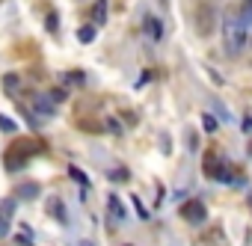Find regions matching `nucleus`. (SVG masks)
<instances>
[{"mask_svg": "<svg viewBox=\"0 0 252 246\" xmlns=\"http://www.w3.org/2000/svg\"><path fill=\"white\" fill-rule=\"evenodd\" d=\"M223 39H226V54L229 57H237L243 48H246V27L240 24V18L237 15H229L226 21H223Z\"/></svg>", "mask_w": 252, "mask_h": 246, "instance_id": "1", "label": "nucleus"}, {"mask_svg": "<svg viewBox=\"0 0 252 246\" xmlns=\"http://www.w3.org/2000/svg\"><path fill=\"white\" fill-rule=\"evenodd\" d=\"M213 24H217V9H213V3H199L196 6V30H199V36H211Z\"/></svg>", "mask_w": 252, "mask_h": 246, "instance_id": "2", "label": "nucleus"}, {"mask_svg": "<svg viewBox=\"0 0 252 246\" xmlns=\"http://www.w3.org/2000/svg\"><path fill=\"white\" fill-rule=\"evenodd\" d=\"M181 217H184L187 223L199 226V223H205V217H208V208H205L199 199H190V202H184V205H181Z\"/></svg>", "mask_w": 252, "mask_h": 246, "instance_id": "3", "label": "nucleus"}, {"mask_svg": "<svg viewBox=\"0 0 252 246\" xmlns=\"http://www.w3.org/2000/svg\"><path fill=\"white\" fill-rule=\"evenodd\" d=\"M39 151V143H36V139H15L12 143V149L6 151V154H12V157H21V160H30V154H36Z\"/></svg>", "mask_w": 252, "mask_h": 246, "instance_id": "4", "label": "nucleus"}, {"mask_svg": "<svg viewBox=\"0 0 252 246\" xmlns=\"http://www.w3.org/2000/svg\"><path fill=\"white\" fill-rule=\"evenodd\" d=\"M142 30H146V36L152 42H160L163 39V24L157 15H142Z\"/></svg>", "mask_w": 252, "mask_h": 246, "instance_id": "5", "label": "nucleus"}, {"mask_svg": "<svg viewBox=\"0 0 252 246\" xmlns=\"http://www.w3.org/2000/svg\"><path fill=\"white\" fill-rule=\"evenodd\" d=\"M33 110L39 113V116H45V119H51L54 113H57V104L48 98V95H42V92H36L33 95Z\"/></svg>", "mask_w": 252, "mask_h": 246, "instance_id": "6", "label": "nucleus"}, {"mask_svg": "<svg viewBox=\"0 0 252 246\" xmlns=\"http://www.w3.org/2000/svg\"><path fill=\"white\" fill-rule=\"evenodd\" d=\"M220 166H223V160L217 157V154H213V151H208L205 154V175H208V178H217V172H220Z\"/></svg>", "mask_w": 252, "mask_h": 246, "instance_id": "7", "label": "nucleus"}, {"mask_svg": "<svg viewBox=\"0 0 252 246\" xmlns=\"http://www.w3.org/2000/svg\"><path fill=\"white\" fill-rule=\"evenodd\" d=\"M107 12H110L107 0H95V6H92V21H95V27H101V24L107 21Z\"/></svg>", "mask_w": 252, "mask_h": 246, "instance_id": "8", "label": "nucleus"}, {"mask_svg": "<svg viewBox=\"0 0 252 246\" xmlns=\"http://www.w3.org/2000/svg\"><path fill=\"white\" fill-rule=\"evenodd\" d=\"M15 217V199H0V223H12Z\"/></svg>", "mask_w": 252, "mask_h": 246, "instance_id": "9", "label": "nucleus"}, {"mask_svg": "<svg viewBox=\"0 0 252 246\" xmlns=\"http://www.w3.org/2000/svg\"><path fill=\"white\" fill-rule=\"evenodd\" d=\"M107 205H110V217H113V220H125V208H122V202H119L116 193L107 196Z\"/></svg>", "mask_w": 252, "mask_h": 246, "instance_id": "10", "label": "nucleus"}, {"mask_svg": "<svg viewBox=\"0 0 252 246\" xmlns=\"http://www.w3.org/2000/svg\"><path fill=\"white\" fill-rule=\"evenodd\" d=\"M15 196H18V199H36V196H39V184H33V181H27V184H18Z\"/></svg>", "mask_w": 252, "mask_h": 246, "instance_id": "11", "label": "nucleus"}, {"mask_svg": "<svg viewBox=\"0 0 252 246\" xmlns=\"http://www.w3.org/2000/svg\"><path fill=\"white\" fill-rule=\"evenodd\" d=\"M59 80H62V86H83V83H86L83 72H65Z\"/></svg>", "mask_w": 252, "mask_h": 246, "instance_id": "12", "label": "nucleus"}, {"mask_svg": "<svg viewBox=\"0 0 252 246\" xmlns=\"http://www.w3.org/2000/svg\"><path fill=\"white\" fill-rule=\"evenodd\" d=\"M237 18H240V24H243V27H249V24H252V0H243V3H240Z\"/></svg>", "mask_w": 252, "mask_h": 246, "instance_id": "13", "label": "nucleus"}, {"mask_svg": "<svg viewBox=\"0 0 252 246\" xmlns=\"http://www.w3.org/2000/svg\"><path fill=\"white\" fill-rule=\"evenodd\" d=\"M95 39V24H83L80 30H78V42H83V45H89Z\"/></svg>", "mask_w": 252, "mask_h": 246, "instance_id": "14", "label": "nucleus"}, {"mask_svg": "<svg viewBox=\"0 0 252 246\" xmlns=\"http://www.w3.org/2000/svg\"><path fill=\"white\" fill-rule=\"evenodd\" d=\"M3 89L9 95H18V77L15 75H3Z\"/></svg>", "mask_w": 252, "mask_h": 246, "instance_id": "15", "label": "nucleus"}, {"mask_svg": "<svg viewBox=\"0 0 252 246\" xmlns=\"http://www.w3.org/2000/svg\"><path fill=\"white\" fill-rule=\"evenodd\" d=\"M51 214H54L59 223H65V210H62V202H59V199H51Z\"/></svg>", "mask_w": 252, "mask_h": 246, "instance_id": "16", "label": "nucleus"}, {"mask_svg": "<svg viewBox=\"0 0 252 246\" xmlns=\"http://www.w3.org/2000/svg\"><path fill=\"white\" fill-rule=\"evenodd\" d=\"M68 175H71V178H75V181H78V184H80V187L86 190V184H89V178H86V175H83V172H80L78 166H71V169H68Z\"/></svg>", "mask_w": 252, "mask_h": 246, "instance_id": "17", "label": "nucleus"}, {"mask_svg": "<svg viewBox=\"0 0 252 246\" xmlns=\"http://www.w3.org/2000/svg\"><path fill=\"white\" fill-rule=\"evenodd\" d=\"M202 128H205L208 133H213V131H217V119H213L211 113H202Z\"/></svg>", "mask_w": 252, "mask_h": 246, "instance_id": "18", "label": "nucleus"}, {"mask_svg": "<svg viewBox=\"0 0 252 246\" xmlns=\"http://www.w3.org/2000/svg\"><path fill=\"white\" fill-rule=\"evenodd\" d=\"M131 202H134V208H136V214H139L142 220H149V208H146V205H142V202H139V196H134Z\"/></svg>", "mask_w": 252, "mask_h": 246, "instance_id": "19", "label": "nucleus"}, {"mask_svg": "<svg viewBox=\"0 0 252 246\" xmlns=\"http://www.w3.org/2000/svg\"><path fill=\"white\" fill-rule=\"evenodd\" d=\"M0 128H3L6 133H15V122H9V119H3V116H0Z\"/></svg>", "mask_w": 252, "mask_h": 246, "instance_id": "20", "label": "nucleus"}, {"mask_svg": "<svg viewBox=\"0 0 252 246\" xmlns=\"http://www.w3.org/2000/svg\"><path fill=\"white\" fill-rule=\"evenodd\" d=\"M51 101H54V104H57V101H65V89H54V92H51Z\"/></svg>", "mask_w": 252, "mask_h": 246, "instance_id": "21", "label": "nucleus"}, {"mask_svg": "<svg viewBox=\"0 0 252 246\" xmlns=\"http://www.w3.org/2000/svg\"><path fill=\"white\" fill-rule=\"evenodd\" d=\"M107 128H110L113 133H122V125H119L116 119H107Z\"/></svg>", "mask_w": 252, "mask_h": 246, "instance_id": "22", "label": "nucleus"}, {"mask_svg": "<svg viewBox=\"0 0 252 246\" xmlns=\"http://www.w3.org/2000/svg\"><path fill=\"white\" fill-rule=\"evenodd\" d=\"M48 30H51V33H57V15H54V12L48 15Z\"/></svg>", "mask_w": 252, "mask_h": 246, "instance_id": "23", "label": "nucleus"}, {"mask_svg": "<svg viewBox=\"0 0 252 246\" xmlns=\"http://www.w3.org/2000/svg\"><path fill=\"white\" fill-rule=\"evenodd\" d=\"M9 234V223H0V237H6Z\"/></svg>", "mask_w": 252, "mask_h": 246, "instance_id": "24", "label": "nucleus"}, {"mask_svg": "<svg viewBox=\"0 0 252 246\" xmlns=\"http://www.w3.org/2000/svg\"><path fill=\"white\" fill-rule=\"evenodd\" d=\"M249 154H252V143H249Z\"/></svg>", "mask_w": 252, "mask_h": 246, "instance_id": "25", "label": "nucleus"}, {"mask_svg": "<svg viewBox=\"0 0 252 246\" xmlns=\"http://www.w3.org/2000/svg\"><path fill=\"white\" fill-rule=\"evenodd\" d=\"M160 3H166V0H160Z\"/></svg>", "mask_w": 252, "mask_h": 246, "instance_id": "26", "label": "nucleus"}]
</instances>
